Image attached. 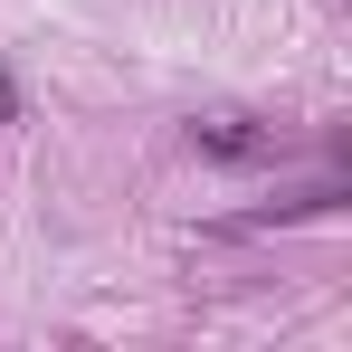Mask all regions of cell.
Wrapping results in <instances>:
<instances>
[{"instance_id": "cell-1", "label": "cell", "mask_w": 352, "mask_h": 352, "mask_svg": "<svg viewBox=\"0 0 352 352\" xmlns=\"http://www.w3.org/2000/svg\"><path fill=\"white\" fill-rule=\"evenodd\" d=\"M190 143L219 153V162H267V153H276V133H257L248 115H200V124H190Z\"/></svg>"}]
</instances>
